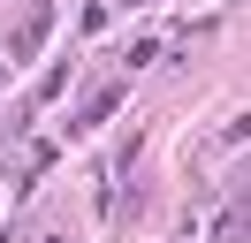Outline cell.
<instances>
[{
	"mask_svg": "<svg viewBox=\"0 0 251 243\" xmlns=\"http://www.w3.org/2000/svg\"><path fill=\"white\" fill-rule=\"evenodd\" d=\"M46 23H53V8H31V15L16 23V38H8V53H16V61H31L38 46H46Z\"/></svg>",
	"mask_w": 251,
	"mask_h": 243,
	"instance_id": "6da1fadb",
	"label": "cell"
},
{
	"mask_svg": "<svg viewBox=\"0 0 251 243\" xmlns=\"http://www.w3.org/2000/svg\"><path fill=\"white\" fill-rule=\"evenodd\" d=\"M129 8H137V0H129Z\"/></svg>",
	"mask_w": 251,
	"mask_h": 243,
	"instance_id": "7a4b0ae2",
	"label": "cell"
}]
</instances>
